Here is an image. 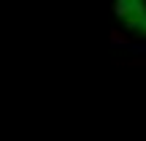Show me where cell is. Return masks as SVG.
<instances>
[{
  "label": "cell",
  "instance_id": "1",
  "mask_svg": "<svg viewBox=\"0 0 146 141\" xmlns=\"http://www.w3.org/2000/svg\"><path fill=\"white\" fill-rule=\"evenodd\" d=\"M116 16H122L130 30L146 35V0H116Z\"/></svg>",
  "mask_w": 146,
  "mask_h": 141
}]
</instances>
